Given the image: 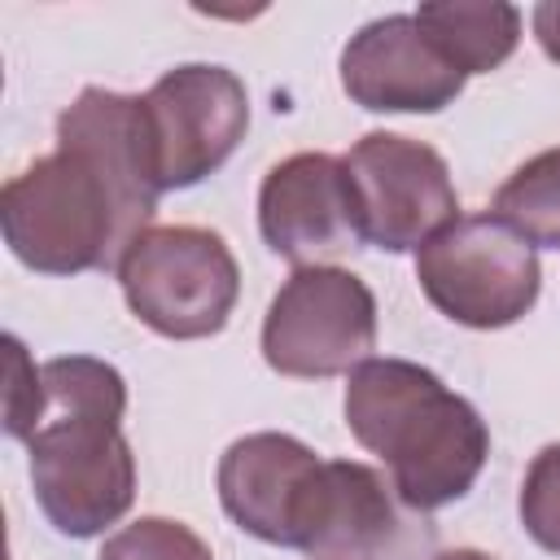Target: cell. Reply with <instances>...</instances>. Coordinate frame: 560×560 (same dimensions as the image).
<instances>
[{
	"instance_id": "obj_1",
	"label": "cell",
	"mask_w": 560,
	"mask_h": 560,
	"mask_svg": "<svg viewBox=\"0 0 560 560\" xmlns=\"http://www.w3.org/2000/svg\"><path fill=\"white\" fill-rule=\"evenodd\" d=\"M158 197L140 96L83 88L57 114V149L0 188L4 245L39 276L105 271L149 228Z\"/></svg>"
},
{
	"instance_id": "obj_2",
	"label": "cell",
	"mask_w": 560,
	"mask_h": 560,
	"mask_svg": "<svg viewBox=\"0 0 560 560\" xmlns=\"http://www.w3.org/2000/svg\"><path fill=\"white\" fill-rule=\"evenodd\" d=\"M219 503L258 542L311 560H398L402 521L385 477L359 459H324L293 433H245L219 455Z\"/></svg>"
},
{
	"instance_id": "obj_3",
	"label": "cell",
	"mask_w": 560,
	"mask_h": 560,
	"mask_svg": "<svg viewBox=\"0 0 560 560\" xmlns=\"http://www.w3.org/2000/svg\"><path fill=\"white\" fill-rule=\"evenodd\" d=\"M44 407L26 433L31 490L66 538H96L136 499V455L122 433L127 381L92 354H57L39 368Z\"/></svg>"
},
{
	"instance_id": "obj_4",
	"label": "cell",
	"mask_w": 560,
	"mask_h": 560,
	"mask_svg": "<svg viewBox=\"0 0 560 560\" xmlns=\"http://www.w3.org/2000/svg\"><path fill=\"white\" fill-rule=\"evenodd\" d=\"M346 429L368 455L385 459L389 486L411 512L464 499L490 455L481 411L438 372L394 354H372L346 376Z\"/></svg>"
},
{
	"instance_id": "obj_5",
	"label": "cell",
	"mask_w": 560,
	"mask_h": 560,
	"mask_svg": "<svg viewBox=\"0 0 560 560\" xmlns=\"http://www.w3.org/2000/svg\"><path fill=\"white\" fill-rule=\"evenodd\" d=\"M114 271L131 315L171 341L223 332L241 298V267L228 241L192 223L144 228Z\"/></svg>"
},
{
	"instance_id": "obj_6",
	"label": "cell",
	"mask_w": 560,
	"mask_h": 560,
	"mask_svg": "<svg viewBox=\"0 0 560 560\" xmlns=\"http://www.w3.org/2000/svg\"><path fill=\"white\" fill-rule=\"evenodd\" d=\"M416 280L433 311H442L451 324L490 332L534 311L542 267L538 249L486 210L459 214L429 236L416 249Z\"/></svg>"
},
{
	"instance_id": "obj_7",
	"label": "cell",
	"mask_w": 560,
	"mask_h": 560,
	"mask_svg": "<svg viewBox=\"0 0 560 560\" xmlns=\"http://www.w3.org/2000/svg\"><path fill=\"white\" fill-rule=\"evenodd\" d=\"M376 346V298L363 276L315 262L293 267L262 315V359L280 376H350Z\"/></svg>"
},
{
	"instance_id": "obj_8",
	"label": "cell",
	"mask_w": 560,
	"mask_h": 560,
	"mask_svg": "<svg viewBox=\"0 0 560 560\" xmlns=\"http://www.w3.org/2000/svg\"><path fill=\"white\" fill-rule=\"evenodd\" d=\"M350 214L363 245L385 254L420 249L459 219V197L446 158L398 131H368L341 158Z\"/></svg>"
},
{
	"instance_id": "obj_9",
	"label": "cell",
	"mask_w": 560,
	"mask_h": 560,
	"mask_svg": "<svg viewBox=\"0 0 560 560\" xmlns=\"http://www.w3.org/2000/svg\"><path fill=\"white\" fill-rule=\"evenodd\" d=\"M144 136L162 192L214 175L249 127V92L228 66L188 61L166 70L144 96Z\"/></svg>"
},
{
	"instance_id": "obj_10",
	"label": "cell",
	"mask_w": 560,
	"mask_h": 560,
	"mask_svg": "<svg viewBox=\"0 0 560 560\" xmlns=\"http://www.w3.org/2000/svg\"><path fill=\"white\" fill-rule=\"evenodd\" d=\"M464 74L420 31L416 13H389L341 48V92L372 114H438L464 92Z\"/></svg>"
},
{
	"instance_id": "obj_11",
	"label": "cell",
	"mask_w": 560,
	"mask_h": 560,
	"mask_svg": "<svg viewBox=\"0 0 560 560\" xmlns=\"http://www.w3.org/2000/svg\"><path fill=\"white\" fill-rule=\"evenodd\" d=\"M258 232L293 267H315L359 245L341 158L293 153L262 175Z\"/></svg>"
},
{
	"instance_id": "obj_12",
	"label": "cell",
	"mask_w": 560,
	"mask_h": 560,
	"mask_svg": "<svg viewBox=\"0 0 560 560\" xmlns=\"http://www.w3.org/2000/svg\"><path fill=\"white\" fill-rule=\"evenodd\" d=\"M416 22L464 79L499 70L521 44V9L503 0H433Z\"/></svg>"
},
{
	"instance_id": "obj_13",
	"label": "cell",
	"mask_w": 560,
	"mask_h": 560,
	"mask_svg": "<svg viewBox=\"0 0 560 560\" xmlns=\"http://www.w3.org/2000/svg\"><path fill=\"white\" fill-rule=\"evenodd\" d=\"M490 214L503 219L534 249H560V149H542L521 162L494 188Z\"/></svg>"
},
{
	"instance_id": "obj_14",
	"label": "cell",
	"mask_w": 560,
	"mask_h": 560,
	"mask_svg": "<svg viewBox=\"0 0 560 560\" xmlns=\"http://www.w3.org/2000/svg\"><path fill=\"white\" fill-rule=\"evenodd\" d=\"M96 560H214L210 542L171 516H140L105 538Z\"/></svg>"
},
{
	"instance_id": "obj_15",
	"label": "cell",
	"mask_w": 560,
	"mask_h": 560,
	"mask_svg": "<svg viewBox=\"0 0 560 560\" xmlns=\"http://www.w3.org/2000/svg\"><path fill=\"white\" fill-rule=\"evenodd\" d=\"M516 508H521L525 534H529L542 551L560 556V442L542 446V451L529 459Z\"/></svg>"
},
{
	"instance_id": "obj_16",
	"label": "cell",
	"mask_w": 560,
	"mask_h": 560,
	"mask_svg": "<svg viewBox=\"0 0 560 560\" xmlns=\"http://www.w3.org/2000/svg\"><path fill=\"white\" fill-rule=\"evenodd\" d=\"M9 346V394H4V433L26 442V433L35 429L39 420V407H44V376L39 368L31 363L26 346L18 337H4Z\"/></svg>"
},
{
	"instance_id": "obj_17",
	"label": "cell",
	"mask_w": 560,
	"mask_h": 560,
	"mask_svg": "<svg viewBox=\"0 0 560 560\" xmlns=\"http://www.w3.org/2000/svg\"><path fill=\"white\" fill-rule=\"evenodd\" d=\"M529 26H534V39L542 44V52H547L551 61H560V0H542V4H534Z\"/></svg>"
},
{
	"instance_id": "obj_18",
	"label": "cell",
	"mask_w": 560,
	"mask_h": 560,
	"mask_svg": "<svg viewBox=\"0 0 560 560\" xmlns=\"http://www.w3.org/2000/svg\"><path fill=\"white\" fill-rule=\"evenodd\" d=\"M433 560H494V556H486L477 547H451V551H438Z\"/></svg>"
}]
</instances>
